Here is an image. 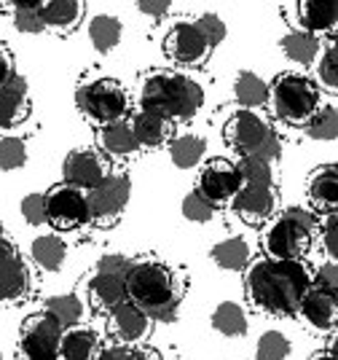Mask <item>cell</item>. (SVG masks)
Here are the masks:
<instances>
[{
    "label": "cell",
    "instance_id": "obj_1",
    "mask_svg": "<svg viewBox=\"0 0 338 360\" xmlns=\"http://www.w3.org/2000/svg\"><path fill=\"white\" fill-rule=\"evenodd\" d=\"M314 285V269L306 261L255 258L245 269V296L258 312L274 317L298 315V304Z\"/></svg>",
    "mask_w": 338,
    "mask_h": 360
},
{
    "label": "cell",
    "instance_id": "obj_2",
    "mask_svg": "<svg viewBox=\"0 0 338 360\" xmlns=\"http://www.w3.org/2000/svg\"><path fill=\"white\" fill-rule=\"evenodd\" d=\"M186 299L183 271L159 255H137L126 274V301L140 307L153 323H172Z\"/></svg>",
    "mask_w": 338,
    "mask_h": 360
},
{
    "label": "cell",
    "instance_id": "obj_3",
    "mask_svg": "<svg viewBox=\"0 0 338 360\" xmlns=\"http://www.w3.org/2000/svg\"><path fill=\"white\" fill-rule=\"evenodd\" d=\"M204 105V89L180 70H148L137 86V110L153 113L169 124H188Z\"/></svg>",
    "mask_w": 338,
    "mask_h": 360
},
{
    "label": "cell",
    "instance_id": "obj_4",
    "mask_svg": "<svg viewBox=\"0 0 338 360\" xmlns=\"http://www.w3.org/2000/svg\"><path fill=\"white\" fill-rule=\"evenodd\" d=\"M320 229V218L306 207H285L271 218L261 234V250L274 261H304L311 250L314 234Z\"/></svg>",
    "mask_w": 338,
    "mask_h": 360
},
{
    "label": "cell",
    "instance_id": "obj_5",
    "mask_svg": "<svg viewBox=\"0 0 338 360\" xmlns=\"http://www.w3.org/2000/svg\"><path fill=\"white\" fill-rule=\"evenodd\" d=\"M223 140L228 148H234L239 153V159L255 156V159H264V162L274 165L282 156V140L277 135V129L258 110L236 108L223 124Z\"/></svg>",
    "mask_w": 338,
    "mask_h": 360
},
{
    "label": "cell",
    "instance_id": "obj_6",
    "mask_svg": "<svg viewBox=\"0 0 338 360\" xmlns=\"http://www.w3.org/2000/svg\"><path fill=\"white\" fill-rule=\"evenodd\" d=\"M320 105V86L306 73L285 70L268 84V108L287 127H306Z\"/></svg>",
    "mask_w": 338,
    "mask_h": 360
},
{
    "label": "cell",
    "instance_id": "obj_7",
    "mask_svg": "<svg viewBox=\"0 0 338 360\" xmlns=\"http://www.w3.org/2000/svg\"><path fill=\"white\" fill-rule=\"evenodd\" d=\"M75 108L89 124L100 129L108 124L129 119L132 103H129V91L121 81L110 75H89V78H81V84L75 86Z\"/></svg>",
    "mask_w": 338,
    "mask_h": 360
},
{
    "label": "cell",
    "instance_id": "obj_8",
    "mask_svg": "<svg viewBox=\"0 0 338 360\" xmlns=\"http://www.w3.org/2000/svg\"><path fill=\"white\" fill-rule=\"evenodd\" d=\"M132 269V258L124 253L100 255L94 274L86 283V299L94 312L110 315L118 304L126 301V274Z\"/></svg>",
    "mask_w": 338,
    "mask_h": 360
},
{
    "label": "cell",
    "instance_id": "obj_9",
    "mask_svg": "<svg viewBox=\"0 0 338 360\" xmlns=\"http://www.w3.org/2000/svg\"><path fill=\"white\" fill-rule=\"evenodd\" d=\"M65 328L46 312H32L22 320L16 360H59Z\"/></svg>",
    "mask_w": 338,
    "mask_h": 360
},
{
    "label": "cell",
    "instance_id": "obj_10",
    "mask_svg": "<svg viewBox=\"0 0 338 360\" xmlns=\"http://www.w3.org/2000/svg\"><path fill=\"white\" fill-rule=\"evenodd\" d=\"M129 196H132V178H129V172L113 169L97 188H91L86 194L91 224L97 226V229L113 226L121 218V212L126 210Z\"/></svg>",
    "mask_w": 338,
    "mask_h": 360
},
{
    "label": "cell",
    "instance_id": "obj_11",
    "mask_svg": "<svg viewBox=\"0 0 338 360\" xmlns=\"http://www.w3.org/2000/svg\"><path fill=\"white\" fill-rule=\"evenodd\" d=\"M46 212H48V226L54 231H75L91 224L86 191L75 188L65 180L54 183L46 191Z\"/></svg>",
    "mask_w": 338,
    "mask_h": 360
},
{
    "label": "cell",
    "instance_id": "obj_12",
    "mask_svg": "<svg viewBox=\"0 0 338 360\" xmlns=\"http://www.w3.org/2000/svg\"><path fill=\"white\" fill-rule=\"evenodd\" d=\"M193 191H199L215 207H231L234 196L242 191V175H239L234 162L215 156V159H207L202 165Z\"/></svg>",
    "mask_w": 338,
    "mask_h": 360
},
{
    "label": "cell",
    "instance_id": "obj_13",
    "mask_svg": "<svg viewBox=\"0 0 338 360\" xmlns=\"http://www.w3.org/2000/svg\"><path fill=\"white\" fill-rule=\"evenodd\" d=\"M162 49L167 60L177 68H202L212 54V49L207 46V41L202 38V32L196 30L191 19H177L164 35Z\"/></svg>",
    "mask_w": 338,
    "mask_h": 360
},
{
    "label": "cell",
    "instance_id": "obj_14",
    "mask_svg": "<svg viewBox=\"0 0 338 360\" xmlns=\"http://www.w3.org/2000/svg\"><path fill=\"white\" fill-rule=\"evenodd\" d=\"M32 274L27 261L19 255L16 245L0 234V307H11L30 296Z\"/></svg>",
    "mask_w": 338,
    "mask_h": 360
},
{
    "label": "cell",
    "instance_id": "obj_15",
    "mask_svg": "<svg viewBox=\"0 0 338 360\" xmlns=\"http://www.w3.org/2000/svg\"><path fill=\"white\" fill-rule=\"evenodd\" d=\"M110 162L97 148H73L62 162V178L81 191H91L110 175Z\"/></svg>",
    "mask_w": 338,
    "mask_h": 360
},
{
    "label": "cell",
    "instance_id": "obj_16",
    "mask_svg": "<svg viewBox=\"0 0 338 360\" xmlns=\"http://www.w3.org/2000/svg\"><path fill=\"white\" fill-rule=\"evenodd\" d=\"M153 328V320L134 307L132 301L118 304L116 309L108 315V336L113 345H143Z\"/></svg>",
    "mask_w": 338,
    "mask_h": 360
},
{
    "label": "cell",
    "instance_id": "obj_17",
    "mask_svg": "<svg viewBox=\"0 0 338 360\" xmlns=\"http://www.w3.org/2000/svg\"><path fill=\"white\" fill-rule=\"evenodd\" d=\"M231 210L236 218L247 226H264L274 218L277 210V188L268 186H242V191L234 196Z\"/></svg>",
    "mask_w": 338,
    "mask_h": 360
},
{
    "label": "cell",
    "instance_id": "obj_18",
    "mask_svg": "<svg viewBox=\"0 0 338 360\" xmlns=\"http://www.w3.org/2000/svg\"><path fill=\"white\" fill-rule=\"evenodd\" d=\"M293 11V30H304L311 35L338 30V0H298L287 6Z\"/></svg>",
    "mask_w": 338,
    "mask_h": 360
},
{
    "label": "cell",
    "instance_id": "obj_19",
    "mask_svg": "<svg viewBox=\"0 0 338 360\" xmlns=\"http://www.w3.org/2000/svg\"><path fill=\"white\" fill-rule=\"evenodd\" d=\"M298 317L301 323L314 333H327L338 326V296L327 293L323 288L311 285L306 296L298 304Z\"/></svg>",
    "mask_w": 338,
    "mask_h": 360
},
{
    "label": "cell",
    "instance_id": "obj_20",
    "mask_svg": "<svg viewBox=\"0 0 338 360\" xmlns=\"http://www.w3.org/2000/svg\"><path fill=\"white\" fill-rule=\"evenodd\" d=\"M306 199L314 215H336L338 212V162L317 167L306 183Z\"/></svg>",
    "mask_w": 338,
    "mask_h": 360
},
{
    "label": "cell",
    "instance_id": "obj_21",
    "mask_svg": "<svg viewBox=\"0 0 338 360\" xmlns=\"http://www.w3.org/2000/svg\"><path fill=\"white\" fill-rule=\"evenodd\" d=\"M30 84L25 75H11L0 84V129H14L30 116Z\"/></svg>",
    "mask_w": 338,
    "mask_h": 360
},
{
    "label": "cell",
    "instance_id": "obj_22",
    "mask_svg": "<svg viewBox=\"0 0 338 360\" xmlns=\"http://www.w3.org/2000/svg\"><path fill=\"white\" fill-rule=\"evenodd\" d=\"M97 150L105 159H132L134 153H140V143L134 137V129L129 119L116 121L97 129Z\"/></svg>",
    "mask_w": 338,
    "mask_h": 360
},
{
    "label": "cell",
    "instance_id": "obj_23",
    "mask_svg": "<svg viewBox=\"0 0 338 360\" xmlns=\"http://www.w3.org/2000/svg\"><path fill=\"white\" fill-rule=\"evenodd\" d=\"M86 6L81 0H41V19L44 27L57 35H70L78 30Z\"/></svg>",
    "mask_w": 338,
    "mask_h": 360
},
{
    "label": "cell",
    "instance_id": "obj_24",
    "mask_svg": "<svg viewBox=\"0 0 338 360\" xmlns=\"http://www.w3.org/2000/svg\"><path fill=\"white\" fill-rule=\"evenodd\" d=\"M129 124H132L134 137L140 143V150H159L164 146H169L175 137V124L159 119L153 113H145V110H134L129 116Z\"/></svg>",
    "mask_w": 338,
    "mask_h": 360
},
{
    "label": "cell",
    "instance_id": "obj_25",
    "mask_svg": "<svg viewBox=\"0 0 338 360\" xmlns=\"http://www.w3.org/2000/svg\"><path fill=\"white\" fill-rule=\"evenodd\" d=\"M103 349V339L97 330L89 326H73L62 333L59 360H100Z\"/></svg>",
    "mask_w": 338,
    "mask_h": 360
},
{
    "label": "cell",
    "instance_id": "obj_26",
    "mask_svg": "<svg viewBox=\"0 0 338 360\" xmlns=\"http://www.w3.org/2000/svg\"><path fill=\"white\" fill-rule=\"evenodd\" d=\"M209 326H212V330H218L221 336L239 339L250 328V317H247V309L239 301H221L212 309V315H209Z\"/></svg>",
    "mask_w": 338,
    "mask_h": 360
},
{
    "label": "cell",
    "instance_id": "obj_27",
    "mask_svg": "<svg viewBox=\"0 0 338 360\" xmlns=\"http://www.w3.org/2000/svg\"><path fill=\"white\" fill-rule=\"evenodd\" d=\"M209 258L218 269L226 271H245L252 264V250L250 242L245 237H228V240L212 245L209 250Z\"/></svg>",
    "mask_w": 338,
    "mask_h": 360
},
{
    "label": "cell",
    "instance_id": "obj_28",
    "mask_svg": "<svg viewBox=\"0 0 338 360\" xmlns=\"http://www.w3.org/2000/svg\"><path fill=\"white\" fill-rule=\"evenodd\" d=\"M282 54L290 62H298L301 68H311L317 65L320 54H323V46H320V38L311 35V32L304 30H290L285 38L280 41Z\"/></svg>",
    "mask_w": 338,
    "mask_h": 360
},
{
    "label": "cell",
    "instance_id": "obj_29",
    "mask_svg": "<svg viewBox=\"0 0 338 360\" xmlns=\"http://www.w3.org/2000/svg\"><path fill=\"white\" fill-rule=\"evenodd\" d=\"M169 156L177 169H193L204 162L207 156V140L196 132H183L175 135L169 143Z\"/></svg>",
    "mask_w": 338,
    "mask_h": 360
},
{
    "label": "cell",
    "instance_id": "obj_30",
    "mask_svg": "<svg viewBox=\"0 0 338 360\" xmlns=\"http://www.w3.org/2000/svg\"><path fill=\"white\" fill-rule=\"evenodd\" d=\"M234 97L236 105L245 110H258L268 105V84L252 70H242L234 81Z\"/></svg>",
    "mask_w": 338,
    "mask_h": 360
},
{
    "label": "cell",
    "instance_id": "obj_31",
    "mask_svg": "<svg viewBox=\"0 0 338 360\" xmlns=\"http://www.w3.org/2000/svg\"><path fill=\"white\" fill-rule=\"evenodd\" d=\"M30 255H32L38 269L59 271L62 264H65V258H67V248H65L62 237H57V234H41L30 245Z\"/></svg>",
    "mask_w": 338,
    "mask_h": 360
},
{
    "label": "cell",
    "instance_id": "obj_32",
    "mask_svg": "<svg viewBox=\"0 0 338 360\" xmlns=\"http://www.w3.org/2000/svg\"><path fill=\"white\" fill-rule=\"evenodd\" d=\"M121 35H124V25H121V19L113 14H97L89 22V41H91V46H94L100 54L113 51V49L121 44Z\"/></svg>",
    "mask_w": 338,
    "mask_h": 360
},
{
    "label": "cell",
    "instance_id": "obj_33",
    "mask_svg": "<svg viewBox=\"0 0 338 360\" xmlns=\"http://www.w3.org/2000/svg\"><path fill=\"white\" fill-rule=\"evenodd\" d=\"M3 11H8V19L14 30L25 35H38L44 32V19H41V0H19V3H0Z\"/></svg>",
    "mask_w": 338,
    "mask_h": 360
},
{
    "label": "cell",
    "instance_id": "obj_34",
    "mask_svg": "<svg viewBox=\"0 0 338 360\" xmlns=\"http://www.w3.org/2000/svg\"><path fill=\"white\" fill-rule=\"evenodd\" d=\"M44 312L54 317L62 328H73V326H81L84 301L78 299L75 293H59V296H51L46 301Z\"/></svg>",
    "mask_w": 338,
    "mask_h": 360
},
{
    "label": "cell",
    "instance_id": "obj_35",
    "mask_svg": "<svg viewBox=\"0 0 338 360\" xmlns=\"http://www.w3.org/2000/svg\"><path fill=\"white\" fill-rule=\"evenodd\" d=\"M236 169L242 175V186H268L277 188V172L271 162L255 159V156H245L236 162Z\"/></svg>",
    "mask_w": 338,
    "mask_h": 360
},
{
    "label": "cell",
    "instance_id": "obj_36",
    "mask_svg": "<svg viewBox=\"0 0 338 360\" xmlns=\"http://www.w3.org/2000/svg\"><path fill=\"white\" fill-rule=\"evenodd\" d=\"M304 132L317 143H333L338 140V110L333 105H320L317 113L304 127Z\"/></svg>",
    "mask_w": 338,
    "mask_h": 360
},
{
    "label": "cell",
    "instance_id": "obj_37",
    "mask_svg": "<svg viewBox=\"0 0 338 360\" xmlns=\"http://www.w3.org/2000/svg\"><path fill=\"white\" fill-rule=\"evenodd\" d=\"M290 358V339L282 330H266L255 347V360H287Z\"/></svg>",
    "mask_w": 338,
    "mask_h": 360
},
{
    "label": "cell",
    "instance_id": "obj_38",
    "mask_svg": "<svg viewBox=\"0 0 338 360\" xmlns=\"http://www.w3.org/2000/svg\"><path fill=\"white\" fill-rule=\"evenodd\" d=\"M27 165V143L22 137L0 140V172H14Z\"/></svg>",
    "mask_w": 338,
    "mask_h": 360
},
{
    "label": "cell",
    "instance_id": "obj_39",
    "mask_svg": "<svg viewBox=\"0 0 338 360\" xmlns=\"http://www.w3.org/2000/svg\"><path fill=\"white\" fill-rule=\"evenodd\" d=\"M317 86L325 91H333L338 94V49L336 46H327L323 54H320V62H317Z\"/></svg>",
    "mask_w": 338,
    "mask_h": 360
},
{
    "label": "cell",
    "instance_id": "obj_40",
    "mask_svg": "<svg viewBox=\"0 0 338 360\" xmlns=\"http://www.w3.org/2000/svg\"><path fill=\"white\" fill-rule=\"evenodd\" d=\"M100 360H164L159 349L148 345H110L103 349Z\"/></svg>",
    "mask_w": 338,
    "mask_h": 360
},
{
    "label": "cell",
    "instance_id": "obj_41",
    "mask_svg": "<svg viewBox=\"0 0 338 360\" xmlns=\"http://www.w3.org/2000/svg\"><path fill=\"white\" fill-rule=\"evenodd\" d=\"M180 210H183V218H186V221H191V224H209V221L215 218L218 207H215V205H209L199 191H191V194H186Z\"/></svg>",
    "mask_w": 338,
    "mask_h": 360
},
{
    "label": "cell",
    "instance_id": "obj_42",
    "mask_svg": "<svg viewBox=\"0 0 338 360\" xmlns=\"http://www.w3.org/2000/svg\"><path fill=\"white\" fill-rule=\"evenodd\" d=\"M193 25H196V30L202 32V38L207 41V46L209 49H218V46L226 41V35H228V30H226V22H223L218 14H199L196 19H193Z\"/></svg>",
    "mask_w": 338,
    "mask_h": 360
},
{
    "label": "cell",
    "instance_id": "obj_43",
    "mask_svg": "<svg viewBox=\"0 0 338 360\" xmlns=\"http://www.w3.org/2000/svg\"><path fill=\"white\" fill-rule=\"evenodd\" d=\"M22 210V218L27 221L30 226H44L48 224V212H46V194L35 191V194H27L19 205Z\"/></svg>",
    "mask_w": 338,
    "mask_h": 360
},
{
    "label": "cell",
    "instance_id": "obj_44",
    "mask_svg": "<svg viewBox=\"0 0 338 360\" xmlns=\"http://www.w3.org/2000/svg\"><path fill=\"white\" fill-rule=\"evenodd\" d=\"M320 245H323L325 255L338 264V212L323 218V224H320Z\"/></svg>",
    "mask_w": 338,
    "mask_h": 360
},
{
    "label": "cell",
    "instance_id": "obj_45",
    "mask_svg": "<svg viewBox=\"0 0 338 360\" xmlns=\"http://www.w3.org/2000/svg\"><path fill=\"white\" fill-rule=\"evenodd\" d=\"M314 285L327 290V293H333V296H338V264L336 261H325V264H320V266L314 269Z\"/></svg>",
    "mask_w": 338,
    "mask_h": 360
},
{
    "label": "cell",
    "instance_id": "obj_46",
    "mask_svg": "<svg viewBox=\"0 0 338 360\" xmlns=\"http://www.w3.org/2000/svg\"><path fill=\"white\" fill-rule=\"evenodd\" d=\"M137 8H140V14H145L153 22H159V19H164L172 11V3H167V0H148V3H137Z\"/></svg>",
    "mask_w": 338,
    "mask_h": 360
},
{
    "label": "cell",
    "instance_id": "obj_47",
    "mask_svg": "<svg viewBox=\"0 0 338 360\" xmlns=\"http://www.w3.org/2000/svg\"><path fill=\"white\" fill-rule=\"evenodd\" d=\"M11 75H16V70H14V54H11L6 46L0 44V84H6Z\"/></svg>",
    "mask_w": 338,
    "mask_h": 360
},
{
    "label": "cell",
    "instance_id": "obj_48",
    "mask_svg": "<svg viewBox=\"0 0 338 360\" xmlns=\"http://www.w3.org/2000/svg\"><path fill=\"white\" fill-rule=\"evenodd\" d=\"M327 352H333V355L338 358V330L333 333V336H330V345H327Z\"/></svg>",
    "mask_w": 338,
    "mask_h": 360
},
{
    "label": "cell",
    "instance_id": "obj_49",
    "mask_svg": "<svg viewBox=\"0 0 338 360\" xmlns=\"http://www.w3.org/2000/svg\"><path fill=\"white\" fill-rule=\"evenodd\" d=\"M309 360H338V358L333 355V352H327V349H325V352H317V355H311Z\"/></svg>",
    "mask_w": 338,
    "mask_h": 360
},
{
    "label": "cell",
    "instance_id": "obj_50",
    "mask_svg": "<svg viewBox=\"0 0 338 360\" xmlns=\"http://www.w3.org/2000/svg\"><path fill=\"white\" fill-rule=\"evenodd\" d=\"M333 46H336V49H338V30L333 32Z\"/></svg>",
    "mask_w": 338,
    "mask_h": 360
},
{
    "label": "cell",
    "instance_id": "obj_51",
    "mask_svg": "<svg viewBox=\"0 0 338 360\" xmlns=\"http://www.w3.org/2000/svg\"><path fill=\"white\" fill-rule=\"evenodd\" d=\"M0 234H6V229H3V221H0Z\"/></svg>",
    "mask_w": 338,
    "mask_h": 360
},
{
    "label": "cell",
    "instance_id": "obj_52",
    "mask_svg": "<svg viewBox=\"0 0 338 360\" xmlns=\"http://www.w3.org/2000/svg\"><path fill=\"white\" fill-rule=\"evenodd\" d=\"M0 360H3V352H0Z\"/></svg>",
    "mask_w": 338,
    "mask_h": 360
}]
</instances>
